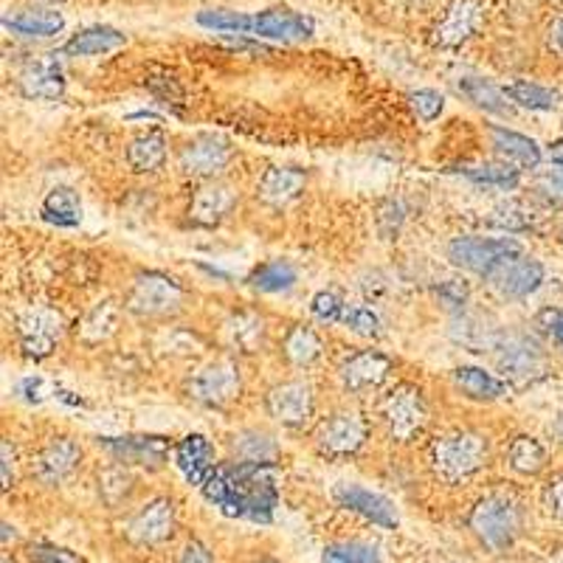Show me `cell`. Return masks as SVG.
<instances>
[{
    "mask_svg": "<svg viewBox=\"0 0 563 563\" xmlns=\"http://www.w3.org/2000/svg\"><path fill=\"white\" fill-rule=\"evenodd\" d=\"M496 369L510 386H532L550 375V355L527 333H501L493 346Z\"/></svg>",
    "mask_w": 563,
    "mask_h": 563,
    "instance_id": "3957f363",
    "label": "cell"
},
{
    "mask_svg": "<svg viewBox=\"0 0 563 563\" xmlns=\"http://www.w3.org/2000/svg\"><path fill=\"white\" fill-rule=\"evenodd\" d=\"M437 296H440V301L445 305V308L460 310L462 313L467 305V296H471V288H467L465 282L449 279V282H442L440 288H437Z\"/></svg>",
    "mask_w": 563,
    "mask_h": 563,
    "instance_id": "f5cc1de1",
    "label": "cell"
},
{
    "mask_svg": "<svg viewBox=\"0 0 563 563\" xmlns=\"http://www.w3.org/2000/svg\"><path fill=\"white\" fill-rule=\"evenodd\" d=\"M178 530V505L173 496H153L135 507L124 521V541L139 550L164 547Z\"/></svg>",
    "mask_w": 563,
    "mask_h": 563,
    "instance_id": "8992f818",
    "label": "cell"
},
{
    "mask_svg": "<svg viewBox=\"0 0 563 563\" xmlns=\"http://www.w3.org/2000/svg\"><path fill=\"white\" fill-rule=\"evenodd\" d=\"M99 449L108 451L115 462L139 465L158 471L169 456V440L155 434H128V437H99Z\"/></svg>",
    "mask_w": 563,
    "mask_h": 563,
    "instance_id": "ac0fdd59",
    "label": "cell"
},
{
    "mask_svg": "<svg viewBox=\"0 0 563 563\" xmlns=\"http://www.w3.org/2000/svg\"><path fill=\"white\" fill-rule=\"evenodd\" d=\"M507 97L512 99V104H519V108L527 110H555L558 102H561V93L552 88H544V85H536V82H512L507 85Z\"/></svg>",
    "mask_w": 563,
    "mask_h": 563,
    "instance_id": "60d3db41",
    "label": "cell"
},
{
    "mask_svg": "<svg viewBox=\"0 0 563 563\" xmlns=\"http://www.w3.org/2000/svg\"><path fill=\"white\" fill-rule=\"evenodd\" d=\"M175 462L186 479L203 485L214 474V449L203 434H189L175 445Z\"/></svg>",
    "mask_w": 563,
    "mask_h": 563,
    "instance_id": "83f0119b",
    "label": "cell"
},
{
    "mask_svg": "<svg viewBox=\"0 0 563 563\" xmlns=\"http://www.w3.org/2000/svg\"><path fill=\"white\" fill-rule=\"evenodd\" d=\"M243 391V369L234 358H214L195 369L186 384V395L206 409H225Z\"/></svg>",
    "mask_w": 563,
    "mask_h": 563,
    "instance_id": "ba28073f",
    "label": "cell"
},
{
    "mask_svg": "<svg viewBox=\"0 0 563 563\" xmlns=\"http://www.w3.org/2000/svg\"><path fill=\"white\" fill-rule=\"evenodd\" d=\"M173 563H218V558H214V552H211L203 541L192 538V541H186V544L180 547V552L175 555Z\"/></svg>",
    "mask_w": 563,
    "mask_h": 563,
    "instance_id": "11a10c76",
    "label": "cell"
},
{
    "mask_svg": "<svg viewBox=\"0 0 563 563\" xmlns=\"http://www.w3.org/2000/svg\"><path fill=\"white\" fill-rule=\"evenodd\" d=\"M490 437L474 429H456L431 442V471L445 485H462L490 465Z\"/></svg>",
    "mask_w": 563,
    "mask_h": 563,
    "instance_id": "7a4b0ae2",
    "label": "cell"
},
{
    "mask_svg": "<svg viewBox=\"0 0 563 563\" xmlns=\"http://www.w3.org/2000/svg\"><path fill=\"white\" fill-rule=\"evenodd\" d=\"M265 411L285 429H305L316 415V389L310 380L290 378L274 384L265 395Z\"/></svg>",
    "mask_w": 563,
    "mask_h": 563,
    "instance_id": "30bf717a",
    "label": "cell"
},
{
    "mask_svg": "<svg viewBox=\"0 0 563 563\" xmlns=\"http://www.w3.org/2000/svg\"><path fill=\"white\" fill-rule=\"evenodd\" d=\"M333 499L339 507L355 512V516L372 521V525L384 527V530H395L397 521H400L397 519L395 501L386 499L384 493H375L364 485L341 482V485L333 490Z\"/></svg>",
    "mask_w": 563,
    "mask_h": 563,
    "instance_id": "d6986e66",
    "label": "cell"
},
{
    "mask_svg": "<svg viewBox=\"0 0 563 563\" xmlns=\"http://www.w3.org/2000/svg\"><path fill=\"white\" fill-rule=\"evenodd\" d=\"M0 456H3V465H0L3 490H9L18 482V449H14V442L9 437H3V442H0Z\"/></svg>",
    "mask_w": 563,
    "mask_h": 563,
    "instance_id": "db71d44e",
    "label": "cell"
},
{
    "mask_svg": "<svg viewBox=\"0 0 563 563\" xmlns=\"http://www.w3.org/2000/svg\"><path fill=\"white\" fill-rule=\"evenodd\" d=\"M249 285L260 294H282L296 285V268L288 260H271V263L256 265L249 276Z\"/></svg>",
    "mask_w": 563,
    "mask_h": 563,
    "instance_id": "74e56055",
    "label": "cell"
},
{
    "mask_svg": "<svg viewBox=\"0 0 563 563\" xmlns=\"http://www.w3.org/2000/svg\"><path fill=\"white\" fill-rule=\"evenodd\" d=\"M234 462H254V465H274L279 456V442L265 429H243L229 440Z\"/></svg>",
    "mask_w": 563,
    "mask_h": 563,
    "instance_id": "4dcf8cb0",
    "label": "cell"
},
{
    "mask_svg": "<svg viewBox=\"0 0 563 563\" xmlns=\"http://www.w3.org/2000/svg\"><path fill=\"white\" fill-rule=\"evenodd\" d=\"M487 223L493 229L507 231V234H521V231L532 229V211L525 203H519V200H507V203H499L490 211Z\"/></svg>",
    "mask_w": 563,
    "mask_h": 563,
    "instance_id": "7bdbcfd3",
    "label": "cell"
},
{
    "mask_svg": "<svg viewBox=\"0 0 563 563\" xmlns=\"http://www.w3.org/2000/svg\"><path fill=\"white\" fill-rule=\"evenodd\" d=\"M305 173L296 167H268L263 178L256 180V198L268 206H288L290 200L305 192Z\"/></svg>",
    "mask_w": 563,
    "mask_h": 563,
    "instance_id": "d4e9b609",
    "label": "cell"
},
{
    "mask_svg": "<svg viewBox=\"0 0 563 563\" xmlns=\"http://www.w3.org/2000/svg\"><path fill=\"white\" fill-rule=\"evenodd\" d=\"M525 521V507L512 493H487L465 516L471 538L490 555H505L519 544Z\"/></svg>",
    "mask_w": 563,
    "mask_h": 563,
    "instance_id": "6da1fadb",
    "label": "cell"
},
{
    "mask_svg": "<svg viewBox=\"0 0 563 563\" xmlns=\"http://www.w3.org/2000/svg\"><path fill=\"white\" fill-rule=\"evenodd\" d=\"M482 23H485V7L479 0H451L431 29V43L437 48H460L479 32Z\"/></svg>",
    "mask_w": 563,
    "mask_h": 563,
    "instance_id": "5bb4252c",
    "label": "cell"
},
{
    "mask_svg": "<svg viewBox=\"0 0 563 563\" xmlns=\"http://www.w3.org/2000/svg\"><path fill=\"white\" fill-rule=\"evenodd\" d=\"M254 563H282V561H276V558H260V561H254Z\"/></svg>",
    "mask_w": 563,
    "mask_h": 563,
    "instance_id": "be15d7a7",
    "label": "cell"
},
{
    "mask_svg": "<svg viewBox=\"0 0 563 563\" xmlns=\"http://www.w3.org/2000/svg\"><path fill=\"white\" fill-rule=\"evenodd\" d=\"M499 330H493L482 316H460V319H456L454 339L460 341V344L471 346L474 352L493 350L496 341H499Z\"/></svg>",
    "mask_w": 563,
    "mask_h": 563,
    "instance_id": "ab89813d",
    "label": "cell"
},
{
    "mask_svg": "<svg viewBox=\"0 0 563 563\" xmlns=\"http://www.w3.org/2000/svg\"><path fill=\"white\" fill-rule=\"evenodd\" d=\"M507 465L519 476H538L550 465V451L538 437L519 434L507 445Z\"/></svg>",
    "mask_w": 563,
    "mask_h": 563,
    "instance_id": "836d02e7",
    "label": "cell"
},
{
    "mask_svg": "<svg viewBox=\"0 0 563 563\" xmlns=\"http://www.w3.org/2000/svg\"><path fill=\"white\" fill-rule=\"evenodd\" d=\"M429 400L415 384H397L380 400V422L395 442H411L429 426Z\"/></svg>",
    "mask_w": 563,
    "mask_h": 563,
    "instance_id": "5b68a950",
    "label": "cell"
},
{
    "mask_svg": "<svg viewBox=\"0 0 563 563\" xmlns=\"http://www.w3.org/2000/svg\"><path fill=\"white\" fill-rule=\"evenodd\" d=\"M321 352H324V341H321V335L310 324L290 327L285 341H282V355L296 369L313 366L321 358Z\"/></svg>",
    "mask_w": 563,
    "mask_h": 563,
    "instance_id": "1f68e13d",
    "label": "cell"
},
{
    "mask_svg": "<svg viewBox=\"0 0 563 563\" xmlns=\"http://www.w3.org/2000/svg\"><path fill=\"white\" fill-rule=\"evenodd\" d=\"M541 563H563V544L561 547H552V550L547 552L544 558H541Z\"/></svg>",
    "mask_w": 563,
    "mask_h": 563,
    "instance_id": "94428289",
    "label": "cell"
},
{
    "mask_svg": "<svg viewBox=\"0 0 563 563\" xmlns=\"http://www.w3.org/2000/svg\"><path fill=\"white\" fill-rule=\"evenodd\" d=\"M406 220V206L400 200H384L378 209V231L384 234V240H395L400 225Z\"/></svg>",
    "mask_w": 563,
    "mask_h": 563,
    "instance_id": "681fc988",
    "label": "cell"
},
{
    "mask_svg": "<svg viewBox=\"0 0 563 563\" xmlns=\"http://www.w3.org/2000/svg\"><path fill=\"white\" fill-rule=\"evenodd\" d=\"M547 48L563 59V14L552 20V26L547 29Z\"/></svg>",
    "mask_w": 563,
    "mask_h": 563,
    "instance_id": "6f0895ef",
    "label": "cell"
},
{
    "mask_svg": "<svg viewBox=\"0 0 563 563\" xmlns=\"http://www.w3.org/2000/svg\"><path fill=\"white\" fill-rule=\"evenodd\" d=\"M29 563H85V558L57 544H32L29 547Z\"/></svg>",
    "mask_w": 563,
    "mask_h": 563,
    "instance_id": "f907efd6",
    "label": "cell"
},
{
    "mask_svg": "<svg viewBox=\"0 0 563 563\" xmlns=\"http://www.w3.org/2000/svg\"><path fill=\"white\" fill-rule=\"evenodd\" d=\"M147 88L150 93H153L161 104H167V108L180 110V104H184V88H180L178 79H175L173 74H167V70L150 74Z\"/></svg>",
    "mask_w": 563,
    "mask_h": 563,
    "instance_id": "f6af8a7d",
    "label": "cell"
},
{
    "mask_svg": "<svg viewBox=\"0 0 563 563\" xmlns=\"http://www.w3.org/2000/svg\"><path fill=\"white\" fill-rule=\"evenodd\" d=\"M456 88H460V93L467 99V102L474 104V108L485 110V113L510 115L512 108H516V104H512V99L507 97V90L496 88V85L487 82V79L462 77L460 82H456Z\"/></svg>",
    "mask_w": 563,
    "mask_h": 563,
    "instance_id": "e575fe53",
    "label": "cell"
},
{
    "mask_svg": "<svg viewBox=\"0 0 563 563\" xmlns=\"http://www.w3.org/2000/svg\"><path fill=\"white\" fill-rule=\"evenodd\" d=\"M541 507L547 510V516L563 525V474L552 476L550 482L541 490Z\"/></svg>",
    "mask_w": 563,
    "mask_h": 563,
    "instance_id": "816d5d0a",
    "label": "cell"
},
{
    "mask_svg": "<svg viewBox=\"0 0 563 563\" xmlns=\"http://www.w3.org/2000/svg\"><path fill=\"white\" fill-rule=\"evenodd\" d=\"M20 93L29 99H43V102H57L65 93V70L59 65L57 54L43 59H34L18 79Z\"/></svg>",
    "mask_w": 563,
    "mask_h": 563,
    "instance_id": "7402d4cb",
    "label": "cell"
},
{
    "mask_svg": "<svg viewBox=\"0 0 563 563\" xmlns=\"http://www.w3.org/2000/svg\"><path fill=\"white\" fill-rule=\"evenodd\" d=\"M34 3H40V7H52V9H57L59 3H65V0H34Z\"/></svg>",
    "mask_w": 563,
    "mask_h": 563,
    "instance_id": "6125c7cd",
    "label": "cell"
},
{
    "mask_svg": "<svg viewBox=\"0 0 563 563\" xmlns=\"http://www.w3.org/2000/svg\"><path fill=\"white\" fill-rule=\"evenodd\" d=\"M43 218L63 229H74L82 223V198L70 186H54L43 200Z\"/></svg>",
    "mask_w": 563,
    "mask_h": 563,
    "instance_id": "d590c367",
    "label": "cell"
},
{
    "mask_svg": "<svg viewBox=\"0 0 563 563\" xmlns=\"http://www.w3.org/2000/svg\"><path fill=\"white\" fill-rule=\"evenodd\" d=\"M456 173L462 178L474 180V184L496 186V189H505V192H510V189L521 184V169L507 164V161H501V164H490V161H485V164H465V167H456Z\"/></svg>",
    "mask_w": 563,
    "mask_h": 563,
    "instance_id": "8d00e7d4",
    "label": "cell"
},
{
    "mask_svg": "<svg viewBox=\"0 0 563 563\" xmlns=\"http://www.w3.org/2000/svg\"><path fill=\"white\" fill-rule=\"evenodd\" d=\"M532 192H536V198L544 200V203L563 206V167L538 175L536 184H532Z\"/></svg>",
    "mask_w": 563,
    "mask_h": 563,
    "instance_id": "c3c4849f",
    "label": "cell"
},
{
    "mask_svg": "<svg viewBox=\"0 0 563 563\" xmlns=\"http://www.w3.org/2000/svg\"><path fill=\"white\" fill-rule=\"evenodd\" d=\"M366 440H369V422L364 415L350 409L327 415L313 431L316 451L327 460H352L364 451Z\"/></svg>",
    "mask_w": 563,
    "mask_h": 563,
    "instance_id": "52a82bcc",
    "label": "cell"
},
{
    "mask_svg": "<svg viewBox=\"0 0 563 563\" xmlns=\"http://www.w3.org/2000/svg\"><path fill=\"white\" fill-rule=\"evenodd\" d=\"M3 29L12 32L14 37L26 40H45L54 37L65 29V20L57 9L40 7V9H14L3 14Z\"/></svg>",
    "mask_w": 563,
    "mask_h": 563,
    "instance_id": "603a6c76",
    "label": "cell"
},
{
    "mask_svg": "<svg viewBox=\"0 0 563 563\" xmlns=\"http://www.w3.org/2000/svg\"><path fill=\"white\" fill-rule=\"evenodd\" d=\"M547 161H550L552 167H563V139L561 141H552L550 147H547Z\"/></svg>",
    "mask_w": 563,
    "mask_h": 563,
    "instance_id": "91938a15",
    "label": "cell"
},
{
    "mask_svg": "<svg viewBox=\"0 0 563 563\" xmlns=\"http://www.w3.org/2000/svg\"><path fill=\"white\" fill-rule=\"evenodd\" d=\"M561 238H563V231H561Z\"/></svg>",
    "mask_w": 563,
    "mask_h": 563,
    "instance_id": "03108f58",
    "label": "cell"
},
{
    "mask_svg": "<svg viewBox=\"0 0 563 563\" xmlns=\"http://www.w3.org/2000/svg\"><path fill=\"white\" fill-rule=\"evenodd\" d=\"M451 265L467 274H476L485 279L490 271L499 268L501 263H507L510 256L525 254L521 243L516 238H454L445 249Z\"/></svg>",
    "mask_w": 563,
    "mask_h": 563,
    "instance_id": "9c48e42d",
    "label": "cell"
},
{
    "mask_svg": "<svg viewBox=\"0 0 563 563\" xmlns=\"http://www.w3.org/2000/svg\"><path fill=\"white\" fill-rule=\"evenodd\" d=\"M231 161H234V147L225 139L211 133L195 135L178 150V169L186 178L195 180L220 178L229 169Z\"/></svg>",
    "mask_w": 563,
    "mask_h": 563,
    "instance_id": "7c38bea8",
    "label": "cell"
},
{
    "mask_svg": "<svg viewBox=\"0 0 563 563\" xmlns=\"http://www.w3.org/2000/svg\"><path fill=\"white\" fill-rule=\"evenodd\" d=\"M344 310L346 305L341 301L339 294H333V290H319V294L313 296V301H310V313H313V319L321 321V324L344 321Z\"/></svg>",
    "mask_w": 563,
    "mask_h": 563,
    "instance_id": "bcb514c9",
    "label": "cell"
},
{
    "mask_svg": "<svg viewBox=\"0 0 563 563\" xmlns=\"http://www.w3.org/2000/svg\"><path fill=\"white\" fill-rule=\"evenodd\" d=\"M321 563H380V550L372 541L344 538V541H333L324 547Z\"/></svg>",
    "mask_w": 563,
    "mask_h": 563,
    "instance_id": "f35d334b",
    "label": "cell"
},
{
    "mask_svg": "<svg viewBox=\"0 0 563 563\" xmlns=\"http://www.w3.org/2000/svg\"><path fill=\"white\" fill-rule=\"evenodd\" d=\"M223 344L238 355H254L263 352L268 341V321L256 310H238L223 321Z\"/></svg>",
    "mask_w": 563,
    "mask_h": 563,
    "instance_id": "44dd1931",
    "label": "cell"
},
{
    "mask_svg": "<svg viewBox=\"0 0 563 563\" xmlns=\"http://www.w3.org/2000/svg\"><path fill=\"white\" fill-rule=\"evenodd\" d=\"M344 324L355 335H364V339H378L380 327H384L380 324V316L372 308H366V305H346Z\"/></svg>",
    "mask_w": 563,
    "mask_h": 563,
    "instance_id": "ee69618b",
    "label": "cell"
},
{
    "mask_svg": "<svg viewBox=\"0 0 563 563\" xmlns=\"http://www.w3.org/2000/svg\"><path fill=\"white\" fill-rule=\"evenodd\" d=\"M391 372H395V364L389 355L378 350H358L339 366V380L350 395H366V391L380 389L391 378Z\"/></svg>",
    "mask_w": 563,
    "mask_h": 563,
    "instance_id": "e0dca14e",
    "label": "cell"
},
{
    "mask_svg": "<svg viewBox=\"0 0 563 563\" xmlns=\"http://www.w3.org/2000/svg\"><path fill=\"white\" fill-rule=\"evenodd\" d=\"M409 104L420 122H434V119H440L442 108H445V97L431 88H420V90H411Z\"/></svg>",
    "mask_w": 563,
    "mask_h": 563,
    "instance_id": "7dc6e473",
    "label": "cell"
},
{
    "mask_svg": "<svg viewBox=\"0 0 563 563\" xmlns=\"http://www.w3.org/2000/svg\"><path fill=\"white\" fill-rule=\"evenodd\" d=\"M454 384L467 400H476V404H490V400H499L507 395L510 384L493 372L482 369V366H456L454 369Z\"/></svg>",
    "mask_w": 563,
    "mask_h": 563,
    "instance_id": "f1b7e54d",
    "label": "cell"
},
{
    "mask_svg": "<svg viewBox=\"0 0 563 563\" xmlns=\"http://www.w3.org/2000/svg\"><path fill=\"white\" fill-rule=\"evenodd\" d=\"M238 200L240 192L231 184H225V180H203L192 192L186 218H189L192 225H198V229H214V225L231 218V211L238 209Z\"/></svg>",
    "mask_w": 563,
    "mask_h": 563,
    "instance_id": "2e32d148",
    "label": "cell"
},
{
    "mask_svg": "<svg viewBox=\"0 0 563 563\" xmlns=\"http://www.w3.org/2000/svg\"><path fill=\"white\" fill-rule=\"evenodd\" d=\"M65 333V321L59 316V310L54 308H40L26 310V313L18 319V344L23 350V355L32 361L48 358L54 350H57L59 339Z\"/></svg>",
    "mask_w": 563,
    "mask_h": 563,
    "instance_id": "4fadbf2b",
    "label": "cell"
},
{
    "mask_svg": "<svg viewBox=\"0 0 563 563\" xmlns=\"http://www.w3.org/2000/svg\"><path fill=\"white\" fill-rule=\"evenodd\" d=\"M128 164L133 173H155V169H161L164 164H167V155H169V147H167V135L158 133V130H153V133H141L135 135L133 141L128 144Z\"/></svg>",
    "mask_w": 563,
    "mask_h": 563,
    "instance_id": "d6a6232c",
    "label": "cell"
},
{
    "mask_svg": "<svg viewBox=\"0 0 563 563\" xmlns=\"http://www.w3.org/2000/svg\"><path fill=\"white\" fill-rule=\"evenodd\" d=\"M487 133H490L493 150L501 155V161L512 164V167L538 169V164L544 161V153H541V147H538L530 135H521L516 133V130L499 128V124H493Z\"/></svg>",
    "mask_w": 563,
    "mask_h": 563,
    "instance_id": "cb8c5ba5",
    "label": "cell"
},
{
    "mask_svg": "<svg viewBox=\"0 0 563 563\" xmlns=\"http://www.w3.org/2000/svg\"><path fill=\"white\" fill-rule=\"evenodd\" d=\"M97 493L99 501L108 510H122V507H128L135 493V474L130 471V465H124V462L104 465L97 474Z\"/></svg>",
    "mask_w": 563,
    "mask_h": 563,
    "instance_id": "f546056e",
    "label": "cell"
},
{
    "mask_svg": "<svg viewBox=\"0 0 563 563\" xmlns=\"http://www.w3.org/2000/svg\"><path fill=\"white\" fill-rule=\"evenodd\" d=\"M541 324H544V330L550 333V339L555 341L558 350H563V310H547V313H541Z\"/></svg>",
    "mask_w": 563,
    "mask_h": 563,
    "instance_id": "9f6ffc18",
    "label": "cell"
},
{
    "mask_svg": "<svg viewBox=\"0 0 563 563\" xmlns=\"http://www.w3.org/2000/svg\"><path fill=\"white\" fill-rule=\"evenodd\" d=\"M544 265L532 260V256H510L507 263H501L499 268L490 271L485 276V282L490 285V290L501 299L510 301H521L527 296L536 294L541 288V282H544Z\"/></svg>",
    "mask_w": 563,
    "mask_h": 563,
    "instance_id": "9a60e30c",
    "label": "cell"
},
{
    "mask_svg": "<svg viewBox=\"0 0 563 563\" xmlns=\"http://www.w3.org/2000/svg\"><path fill=\"white\" fill-rule=\"evenodd\" d=\"M128 43V34L113 26H88L82 32L70 34L63 45V57H102V54L119 52Z\"/></svg>",
    "mask_w": 563,
    "mask_h": 563,
    "instance_id": "4316f807",
    "label": "cell"
},
{
    "mask_svg": "<svg viewBox=\"0 0 563 563\" xmlns=\"http://www.w3.org/2000/svg\"><path fill=\"white\" fill-rule=\"evenodd\" d=\"M198 23L203 29H209V32L245 34V37H251L254 14L231 12V9H206V12H198Z\"/></svg>",
    "mask_w": 563,
    "mask_h": 563,
    "instance_id": "b9f144b4",
    "label": "cell"
},
{
    "mask_svg": "<svg viewBox=\"0 0 563 563\" xmlns=\"http://www.w3.org/2000/svg\"><path fill=\"white\" fill-rule=\"evenodd\" d=\"M186 305V290L178 279L161 271L139 274L124 296V310L139 319H169Z\"/></svg>",
    "mask_w": 563,
    "mask_h": 563,
    "instance_id": "277c9868",
    "label": "cell"
},
{
    "mask_svg": "<svg viewBox=\"0 0 563 563\" xmlns=\"http://www.w3.org/2000/svg\"><path fill=\"white\" fill-rule=\"evenodd\" d=\"M119 319H122V308H119L113 299L97 301V305L77 321V330H74V333H77L79 344L99 346L119 333Z\"/></svg>",
    "mask_w": 563,
    "mask_h": 563,
    "instance_id": "484cf974",
    "label": "cell"
},
{
    "mask_svg": "<svg viewBox=\"0 0 563 563\" xmlns=\"http://www.w3.org/2000/svg\"><path fill=\"white\" fill-rule=\"evenodd\" d=\"M561 434H563V417H561Z\"/></svg>",
    "mask_w": 563,
    "mask_h": 563,
    "instance_id": "e7e4bbea",
    "label": "cell"
},
{
    "mask_svg": "<svg viewBox=\"0 0 563 563\" xmlns=\"http://www.w3.org/2000/svg\"><path fill=\"white\" fill-rule=\"evenodd\" d=\"M85 451L74 437H54L37 451L32 462V474L40 487L45 490H57V487L68 485L82 467Z\"/></svg>",
    "mask_w": 563,
    "mask_h": 563,
    "instance_id": "8fae6325",
    "label": "cell"
},
{
    "mask_svg": "<svg viewBox=\"0 0 563 563\" xmlns=\"http://www.w3.org/2000/svg\"><path fill=\"white\" fill-rule=\"evenodd\" d=\"M18 395L23 397V400H29V404L43 400V378H26L18 386Z\"/></svg>",
    "mask_w": 563,
    "mask_h": 563,
    "instance_id": "680465c9",
    "label": "cell"
},
{
    "mask_svg": "<svg viewBox=\"0 0 563 563\" xmlns=\"http://www.w3.org/2000/svg\"><path fill=\"white\" fill-rule=\"evenodd\" d=\"M251 37L279 40V43H299V40L313 37V20L294 12L288 7H274L254 14Z\"/></svg>",
    "mask_w": 563,
    "mask_h": 563,
    "instance_id": "ffe728a7",
    "label": "cell"
}]
</instances>
